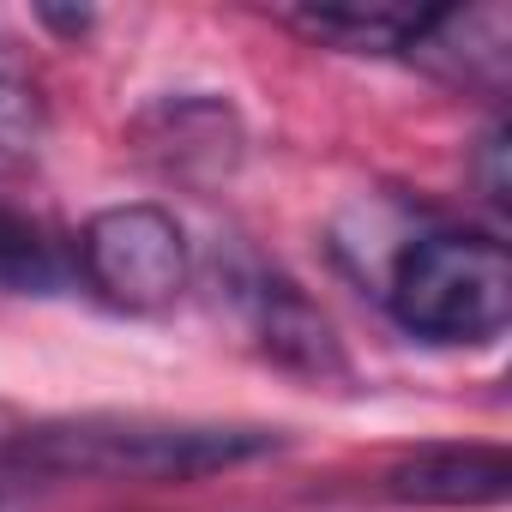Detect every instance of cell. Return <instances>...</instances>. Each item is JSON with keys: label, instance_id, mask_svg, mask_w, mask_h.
I'll return each mask as SVG.
<instances>
[{"label": "cell", "instance_id": "obj_1", "mask_svg": "<svg viewBox=\"0 0 512 512\" xmlns=\"http://www.w3.org/2000/svg\"><path fill=\"white\" fill-rule=\"evenodd\" d=\"M278 452L266 428L163 422V416H79L19 434L7 458L19 476H103V482H193Z\"/></svg>", "mask_w": 512, "mask_h": 512}, {"label": "cell", "instance_id": "obj_2", "mask_svg": "<svg viewBox=\"0 0 512 512\" xmlns=\"http://www.w3.org/2000/svg\"><path fill=\"white\" fill-rule=\"evenodd\" d=\"M386 308L422 344H494L512 320V253L476 229H428L392 260Z\"/></svg>", "mask_w": 512, "mask_h": 512}, {"label": "cell", "instance_id": "obj_3", "mask_svg": "<svg viewBox=\"0 0 512 512\" xmlns=\"http://www.w3.org/2000/svg\"><path fill=\"white\" fill-rule=\"evenodd\" d=\"M73 266L85 272V284L121 308V314H157L169 308L187 278H193V241L175 223V211L163 205H109L79 229Z\"/></svg>", "mask_w": 512, "mask_h": 512}, {"label": "cell", "instance_id": "obj_4", "mask_svg": "<svg viewBox=\"0 0 512 512\" xmlns=\"http://www.w3.org/2000/svg\"><path fill=\"white\" fill-rule=\"evenodd\" d=\"M229 296L247 320V332L260 338V350L278 362V368H296L308 380H338L344 374V350H338V332L326 326V314L278 272L266 266H247L229 278Z\"/></svg>", "mask_w": 512, "mask_h": 512}, {"label": "cell", "instance_id": "obj_5", "mask_svg": "<svg viewBox=\"0 0 512 512\" xmlns=\"http://www.w3.org/2000/svg\"><path fill=\"white\" fill-rule=\"evenodd\" d=\"M404 61L428 67L446 85L500 97L512 79V13L506 7H428L422 31L404 43Z\"/></svg>", "mask_w": 512, "mask_h": 512}, {"label": "cell", "instance_id": "obj_6", "mask_svg": "<svg viewBox=\"0 0 512 512\" xmlns=\"http://www.w3.org/2000/svg\"><path fill=\"white\" fill-rule=\"evenodd\" d=\"M386 500L398 506H500L512 494L506 446H416L386 470Z\"/></svg>", "mask_w": 512, "mask_h": 512}, {"label": "cell", "instance_id": "obj_7", "mask_svg": "<svg viewBox=\"0 0 512 512\" xmlns=\"http://www.w3.org/2000/svg\"><path fill=\"white\" fill-rule=\"evenodd\" d=\"M428 7H398V0H338V7H296L284 25H296L314 43L350 49V55H404V43L422 31Z\"/></svg>", "mask_w": 512, "mask_h": 512}, {"label": "cell", "instance_id": "obj_8", "mask_svg": "<svg viewBox=\"0 0 512 512\" xmlns=\"http://www.w3.org/2000/svg\"><path fill=\"white\" fill-rule=\"evenodd\" d=\"M67 278H73V260L61 253V241L31 211L0 205V290L7 296H55V290H67Z\"/></svg>", "mask_w": 512, "mask_h": 512}, {"label": "cell", "instance_id": "obj_9", "mask_svg": "<svg viewBox=\"0 0 512 512\" xmlns=\"http://www.w3.org/2000/svg\"><path fill=\"white\" fill-rule=\"evenodd\" d=\"M37 157H43V103L25 61L0 37V175H25L37 169Z\"/></svg>", "mask_w": 512, "mask_h": 512}, {"label": "cell", "instance_id": "obj_10", "mask_svg": "<svg viewBox=\"0 0 512 512\" xmlns=\"http://www.w3.org/2000/svg\"><path fill=\"white\" fill-rule=\"evenodd\" d=\"M506 187H512V181H506V127H494V133L482 139V193L506 211V205H512Z\"/></svg>", "mask_w": 512, "mask_h": 512}, {"label": "cell", "instance_id": "obj_11", "mask_svg": "<svg viewBox=\"0 0 512 512\" xmlns=\"http://www.w3.org/2000/svg\"><path fill=\"white\" fill-rule=\"evenodd\" d=\"M25 476H0V512H31V494L19 488Z\"/></svg>", "mask_w": 512, "mask_h": 512}]
</instances>
